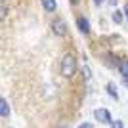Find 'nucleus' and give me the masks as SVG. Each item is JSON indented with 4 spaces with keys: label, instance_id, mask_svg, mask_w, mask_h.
Instances as JSON below:
<instances>
[{
    "label": "nucleus",
    "instance_id": "obj_18",
    "mask_svg": "<svg viewBox=\"0 0 128 128\" xmlns=\"http://www.w3.org/2000/svg\"><path fill=\"white\" fill-rule=\"evenodd\" d=\"M59 128H65V126H59Z\"/></svg>",
    "mask_w": 128,
    "mask_h": 128
},
{
    "label": "nucleus",
    "instance_id": "obj_14",
    "mask_svg": "<svg viewBox=\"0 0 128 128\" xmlns=\"http://www.w3.org/2000/svg\"><path fill=\"white\" fill-rule=\"evenodd\" d=\"M124 14H126V19H128V4L124 6Z\"/></svg>",
    "mask_w": 128,
    "mask_h": 128
},
{
    "label": "nucleus",
    "instance_id": "obj_12",
    "mask_svg": "<svg viewBox=\"0 0 128 128\" xmlns=\"http://www.w3.org/2000/svg\"><path fill=\"white\" fill-rule=\"evenodd\" d=\"M2 17H6V4L2 2Z\"/></svg>",
    "mask_w": 128,
    "mask_h": 128
},
{
    "label": "nucleus",
    "instance_id": "obj_6",
    "mask_svg": "<svg viewBox=\"0 0 128 128\" xmlns=\"http://www.w3.org/2000/svg\"><path fill=\"white\" fill-rule=\"evenodd\" d=\"M117 69L120 71V75H122V76H128V59H120V63H118Z\"/></svg>",
    "mask_w": 128,
    "mask_h": 128
},
{
    "label": "nucleus",
    "instance_id": "obj_8",
    "mask_svg": "<svg viewBox=\"0 0 128 128\" xmlns=\"http://www.w3.org/2000/svg\"><path fill=\"white\" fill-rule=\"evenodd\" d=\"M42 6H44L46 12H54L58 4H56V0H42Z\"/></svg>",
    "mask_w": 128,
    "mask_h": 128
},
{
    "label": "nucleus",
    "instance_id": "obj_11",
    "mask_svg": "<svg viewBox=\"0 0 128 128\" xmlns=\"http://www.w3.org/2000/svg\"><path fill=\"white\" fill-rule=\"evenodd\" d=\"M78 128H94V124H90V122H82V124H78Z\"/></svg>",
    "mask_w": 128,
    "mask_h": 128
},
{
    "label": "nucleus",
    "instance_id": "obj_5",
    "mask_svg": "<svg viewBox=\"0 0 128 128\" xmlns=\"http://www.w3.org/2000/svg\"><path fill=\"white\" fill-rule=\"evenodd\" d=\"M0 115H2V118L10 117V105H8V100H6V98L0 100Z\"/></svg>",
    "mask_w": 128,
    "mask_h": 128
},
{
    "label": "nucleus",
    "instance_id": "obj_3",
    "mask_svg": "<svg viewBox=\"0 0 128 128\" xmlns=\"http://www.w3.org/2000/svg\"><path fill=\"white\" fill-rule=\"evenodd\" d=\"M52 31L58 34V36H63L65 32H67V25H65L63 19H54L52 23Z\"/></svg>",
    "mask_w": 128,
    "mask_h": 128
},
{
    "label": "nucleus",
    "instance_id": "obj_15",
    "mask_svg": "<svg viewBox=\"0 0 128 128\" xmlns=\"http://www.w3.org/2000/svg\"><path fill=\"white\" fill-rule=\"evenodd\" d=\"M109 4H111V6H115V4H117V0H109Z\"/></svg>",
    "mask_w": 128,
    "mask_h": 128
},
{
    "label": "nucleus",
    "instance_id": "obj_4",
    "mask_svg": "<svg viewBox=\"0 0 128 128\" xmlns=\"http://www.w3.org/2000/svg\"><path fill=\"white\" fill-rule=\"evenodd\" d=\"M76 25H78V31L80 32H84V34L90 32V21H88L86 17H78V19H76Z\"/></svg>",
    "mask_w": 128,
    "mask_h": 128
},
{
    "label": "nucleus",
    "instance_id": "obj_1",
    "mask_svg": "<svg viewBox=\"0 0 128 128\" xmlns=\"http://www.w3.org/2000/svg\"><path fill=\"white\" fill-rule=\"evenodd\" d=\"M75 71H76V59L73 58L71 54H67V56L61 59V75L71 78V76L75 75Z\"/></svg>",
    "mask_w": 128,
    "mask_h": 128
},
{
    "label": "nucleus",
    "instance_id": "obj_9",
    "mask_svg": "<svg viewBox=\"0 0 128 128\" xmlns=\"http://www.w3.org/2000/svg\"><path fill=\"white\" fill-rule=\"evenodd\" d=\"M113 21H115V23H120V21H122V12L115 10V14H113Z\"/></svg>",
    "mask_w": 128,
    "mask_h": 128
},
{
    "label": "nucleus",
    "instance_id": "obj_10",
    "mask_svg": "<svg viewBox=\"0 0 128 128\" xmlns=\"http://www.w3.org/2000/svg\"><path fill=\"white\" fill-rule=\"evenodd\" d=\"M111 128H124V124H122V120H113Z\"/></svg>",
    "mask_w": 128,
    "mask_h": 128
},
{
    "label": "nucleus",
    "instance_id": "obj_13",
    "mask_svg": "<svg viewBox=\"0 0 128 128\" xmlns=\"http://www.w3.org/2000/svg\"><path fill=\"white\" fill-rule=\"evenodd\" d=\"M103 2H105V0H94V4H98V6H100V4H103Z\"/></svg>",
    "mask_w": 128,
    "mask_h": 128
},
{
    "label": "nucleus",
    "instance_id": "obj_16",
    "mask_svg": "<svg viewBox=\"0 0 128 128\" xmlns=\"http://www.w3.org/2000/svg\"><path fill=\"white\" fill-rule=\"evenodd\" d=\"M80 0H71V4H78Z\"/></svg>",
    "mask_w": 128,
    "mask_h": 128
},
{
    "label": "nucleus",
    "instance_id": "obj_2",
    "mask_svg": "<svg viewBox=\"0 0 128 128\" xmlns=\"http://www.w3.org/2000/svg\"><path fill=\"white\" fill-rule=\"evenodd\" d=\"M94 117H96L102 124H113L111 113L107 111V109H96V111H94Z\"/></svg>",
    "mask_w": 128,
    "mask_h": 128
},
{
    "label": "nucleus",
    "instance_id": "obj_7",
    "mask_svg": "<svg viewBox=\"0 0 128 128\" xmlns=\"http://www.w3.org/2000/svg\"><path fill=\"white\" fill-rule=\"evenodd\" d=\"M107 94H109L111 98H115V100H118V92H117V86L113 84V82H109V84H107Z\"/></svg>",
    "mask_w": 128,
    "mask_h": 128
},
{
    "label": "nucleus",
    "instance_id": "obj_17",
    "mask_svg": "<svg viewBox=\"0 0 128 128\" xmlns=\"http://www.w3.org/2000/svg\"><path fill=\"white\" fill-rule=\"evenodd\" d=\"M124 84H126V86H128V76H124Z\"/></svg>",
    "mask_w": 128,
    "mask_h": 128
}]
</instances>
